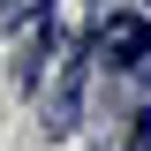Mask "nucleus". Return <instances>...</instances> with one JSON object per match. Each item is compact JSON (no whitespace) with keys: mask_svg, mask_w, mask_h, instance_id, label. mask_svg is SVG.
<instances>
[{"mask_svg":"<svg viewBox=\"0 0 151 151\" xmlns=\"http://www.w3.org/2000/svg\"><path fill=\"white\" fill-rule=\"evenodd\" d=\"M121 151H151V129H144V121L129 129V144H121Z\"/></svg>","mask_w":151,"mask_h":151,"instance_id":"2","label":"nucleus"},{"mask_svg":"<svg viewBox=\"0 0 151 151\" xmlns=\"http://www.w3.org/2000/svg\"><path fill=\"white\" fill-rule=\"evenodd\" d=\"M98 53H106V68H144L151 60V23L144 15H106L98 23Z\"/></svg>","mask_w":151,"mask_h":151,"instance_id":"1","label":"nucleus"}]
</instances>
